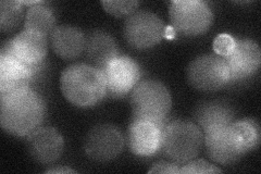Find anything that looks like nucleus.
Returning a JSON list of instances; mask_svg holds the SVG:
<instances>
[{"instance_id":"nucleus-4","label":"nucleus","mask_w":261,"mask_h":174,"mask_svg":"<svg viewBox=\"0 0 261 174\" xmlns=\"http://www.w3.org/2000/svg\"><path fill=\"white\" fill-rule=\"evenodd\" d=\"M202 144L203 133L194 122L176 120L163 129L161 149L174 163L182 164L195 159Z\"/></svg>"},{"instance_id":"nucleus-1","label":"nucleus","mask_w":261,"mask_h":174,"mask_svg":"<svg viewBox=\"0 0 261 174\" xmlns=\"http://www.w3.org/2000/svg\"><path fill=\"white\" fill-rule=\"evenodd\" d=\"M46 114L43 97L30 87L0 96V123L13 136H28L40 127Z\"/></svg>"},{"instance_id":"nucleus-7","label":"nucleus","mask_w":261,"mask_h":174,"mask_svg":"<svg viewBox=\"0 0 261 174\" xmlns=\"http://www.w3.org/2000/svg\"><path fill=\"white\" fill-rule=\"evenodd\" d=\"M165 24L157 14L136 11L126 18L123 34L130 47L148 49L160 43L165 37Z\"/></svg>"},{"instance_id":"nucleus-14","label":"nucleus","mask_w":261,"mask_h":174,"mask_svg":"<svg viewBox=\"0 0 261 174\" xmlns=\"http://www.w3.org/2000/svg\"><path fill=\"white\" fill-rule=\"evenodd\" d=\"M224 60L230 69V81H240L250 78L260 67V47L252 39H236L233 52L224 57Z\"/></svg>"},{"instance_id":"nucleus-18","label":"nucleus","mask_w":261,"mask_h":174,"mask_svg":"<svg viewBox=\"0 0 261 174\" xmlns=\"http://www.w3.org/2000/svg\"><path fill=\"white\" fill-rule=\"evenodd\" d=\"M195 121L203 133L210 129L228 126L235 120L230 107L220 103H206L196 109Z\"/></svg>"},{"instance_id":"nucleus-21","label":"nucleus","mask_w":261,"mask_h":174,"mask_svg":"<svg viewBox=\"0 0 261 174\" xmlns=\"http://www.w3.org/2000/svg\"><path fill=\"white\" fill-rule=\"evenodd\" d=\"M23 16V5L21 2L4 0L0 3V29L3 32H10L18 27Z\"/></svg>"},{"instance_id":"nucleus-22","label":"nucleus","mask_w":261,"mask_h":174,"mask_svg":"<svg viewBox=\"0 0 261 174\" xmlns=\"http://www.w3.org/2000/svg\"><path fill=\"white\" fill-rule=\"evenodd\" d=\"M140 4L136 0H102L101 2L105 11L116 18L128 16L134 13Z\"/></svg>"},{"instance_id":"nucleus-8","label":"nucleus","mask_w":261,"mask_h":174,"mask_svg":"<svg viewBox=\"0 0 261 174\" xmlns=\"http://www.w3.org/2000/svg\"><path fill=\"white\" fill-rule=\"evenodd\" d=\"M124 138L121 131L112 124H98L88 132L84 151L89 158L98 162L116 159L123 151Z\"/></svg>"},{"instance_id":"nucleus-16","label":"nucleus","mask_w":261,"mask_h":174,"mask_svg":"<svg viewBox=\"0 0 261 174\" xmlns=\"http://www.w3.org/2000/svg\"><path fill=\"white\" fill-rule=\"evenodd\" d=\"M84 53L89 62L87 64L102 72L112 60L120 56L116 40L108 33L102 31H94L86 36Z\"/></svg>"},{"instance_id":"nucleus-10","label":"nucleus","mask_w":261,"mask_h":174,"mask_svg":"<svg viewBox=\"0 0 261 174\" xmlns=\"http://www.w3.org/2000/svg\"><path fill=\"white\" fill-rule=\"evenodd\" d=\"M231 124L203 132V144L209 158L220 164H232L245 155Z\"/></svg>"},{"instance_id":"nucleus-9","label":"nucleus","mask_w":261,"mask_h":174,"mask_svg":"<svg viewBox=\"0 0 261 174\" xmlns=\"http://www.w3.org/2000/svg\"><path fill=\"white\" fill-rule=\"evenodd\" d=\"M107 84V96L122 98L132 92L140 82L142 72L140 65L126 56H119L103 71Z\"/></svg>"},{"instance_id":"nucleus-24","label":"nucleus","mask_w":261,"mask_h":174,"mask_svg":"<svg viewBox=\"0 0 261 174\" xmlns=\"http://www.w3.org/2000/svg\"><path fill=\"white\" fill-rule=\"evenodd\" d=\"M236 45V39L230 34H220L215 38L214 51L220 57H226L230 55Z\"/></svg>"},{"instance_id":"nucleus-26","label":"nucleus","mask_w":261,"mask_h":174,"mask_svg":"<svg viewBox=\"0 0 261 174\" xmlns=\"http://www.w3.org/2000/svg\"><path fill=\"white\" fill-rule=\"evenodd\" d=\"M45 173H76V171L72 170L70 168H56V169H49L45 171Z\"/></svg>"},{"instance_id":"nucleus-13","label":"nucleus","mask_w":261,"mask_h":174,"mask_svg":"<svg viewBox=\"0 0 261 174\" xmlns=\"http://www.w3.org/2000/svg\"><path fill=\"white\" fill-rule=\"evenodd\" d=\"M166 126L147 120H134L127 129V145L136 156L148 157L159 152Z\"/></svg>"},{"instance_id":"nucleus-12","label":"nucleus","mask_w":261,"mask_h":174,"mask_svg":"<svg viewBox=\"0 0 261 174\" xmlns=\"http://www.w3.org/2000/svg\"><path fill=\"white\" fill-rule=\"evenodd\" d=\"M2 52L10 53L22 62L37 67L47 56V37L34 31L23 30L14 38L7 41Z\"/></svg>"},{"instance_id":"nucleus-20","label":"nucleus","mask_w":261,"mask_h":174,"mask_svg":"<svg viewBox=\"0 0 261 174\" xmlns=\"http://www.w3.org/2000/svg\"><path fill=\"white\" fill-rule=\"evenodd\" d=\"M231 128L245 154L254 151L259 146L260 128L256 121L251 119L238 120L232 122Z\"/></svg>"},{"instance_id":"nucleus-15","label":"nucleus","mask_w":261,"mask_h":174,"mask_svg":"<svg viewBox=\"0 0 261 174\" xmlns=\"http://www.w3.org/2000/svg\"><path fill=\"white\" fill-rule=\"evenodd\" d=\"M36 67L22 62L7 52H0V94L29 87Z\"/></svg>"},{"instance_id":"nucleus-23","label":"nucleus","mask_w":261,"mask_h":174,"mask_svg":"<svg viewBox=\"0 0 261 174\" xmlns=\"http://www.w3.org/2000/svg\"><path fill=\"white\" fill-rule=\"evenodd\" d=\"M222 170L206 160H191L179 169V173H221Z\"/></svg>"},{"instance_id":"nucleus-5","label":"nucleus","mask_w":261,"mask_h":174,"mask_svg":"<svg viewBox=\"0 0 261 174\" xmlns=\"http://www.w3.org/2000/svg\"><path fill=\"white\" fill-rule=\"evenodd\" d=\"M171 27L186 36H198L211 28L215 15L202 0H174L170 4Z\"/></svg>"},{"instance_id":"nucleus-25","label":"nucleus","mask_w":261,"mask_h":174,"mask_svg":"<svg viewBox=\"0 0 261 174\" xmlns=\"http://www.w3.org/2000/svg\"><path fill=\"white\" fill-rule=\"evenodd\" d=\"M148 173H169L176 174L179 173L178 164L174 162H159L152 165V168L148 171Z\"/></svg>"},{"instance_id":"nucleus-11","label":"nucleus","mask_w":261,"mask_h":174,"mask_svg":"<svg viewBox=\"0 0 261 174\" xmlns=\"http://www.w3.org/2000/svg\"><path fill=\"white\" fill-rule=\"evenodd\" d=\"M27 147L36 162L51 164L61 157L64 140L55 128L39 127L27 136Z\"/></svg>"},{"instance_id":"nucleus-6","label":"nucleus","mask_w":261,"mask_h":174,"mask_svg":"<svg viewBox=\"0 0 261 174\" xmlns=\"http://www.w3.org/2000/svg\"><path fill=\"white\" fill-rule=\"evenodd\" d=\"M187 80L194 88L201 92H217L230 82L231 74L224 58L202 55L189 64Z\"/></svg>"},{"instance_id":"nucleus-19","label":"nucleus","mask_w":261,"mask_h":174,"mask_svg":"<svg viewBox=\"0 0 261 174\" xmlns=\"http://www.w3.org/2000/svg\"><path fill=\"white\" fill-rule=\"evenodd\" d=\"M42 4L32 6L28 10L24 30L34 31L47 37L50 36L54 30L57 28V20L50 8L45 7Z\"/></svg>"},{"instance_id":"nucleus-17","label":"nucleus","mask_w":261,"mask_h":174,"mask_svg":"<svg viewBox=\"0 0 261 174\" xmlns=\"http://www.w3.org/2000/svg\"><path fill=\"white\" fill-rule=\"evenodd\" d=\"M54 53L64 60L76 59L85 51L86 35L71 26L57 27L50 35Z\"/></svg>"},{"instance_id":"nucleus-2","label":"nucleus","mask_w":261,"mask_h":174,"mask_svg":"<svg viewBox=\"0 0 261 174\" xmlns=\"http://www.w3.org/2000/svg\"><path fill=\"white\" fill-rule=\"evenodd\" d=\"M61 92L69 103L81 108L93 107L107 96V84L101 70L76 63L65 68L60 78Z\"/></svg>"},{"instance_id":"nucleus-3","label":"nucleus","mask_w":261,"mask_h":174,"mask_svg":"<svg viewBox=\"0 0 261 174\" xmlns=\"http://www.w3.org/2000/svg\"><path fill=\"white\" fill-rule=\"evenodd\" d=\"M130 107L134 120L166 126V118L172 108V98L163 83L156 80L140 81L130 92Z\"/></svg>"},{"instance_id":"nucleus-27","label":"nucleus","mask_w":261,"mask_h":174,"mask_svg":"<svg viewBox=\"0 0 261 174\" xmlns=\"http://www.w3.org/2000/svg\"><path fill=\"white\" fill-rule=\"evenodd\" d=\"M175 34H176V31L171 27H166V30H165V37L168 38V39H174L175 38Z\"/></svg>"}]
</instances>
